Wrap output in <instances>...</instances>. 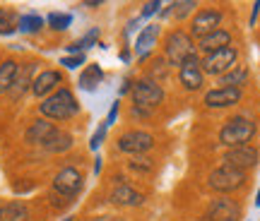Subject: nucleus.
<instances>
[{"label":"nucleus","mask_w":260,"mask_h":221,"mask_svg":"<svg viewBox=\"0 0 260 221\" xmlns=\"http://www.w3.org/2000/svg\"><path fill=\"white\" fill-rule=\"evenodd\" d=\"M87 63V55L84 53H77V55H63L60 58V65H63L65 70H77L80 65Z\"/></svg>","instance_id":"31"},{"label":"nucleus","mask_w":260,"mask_h":221,"mask_svg":"<svg viewBox=\"0 0 260 221\" xmlns=\"http://www.w3.org/2000/svg\"><path fill=\"white\" fill-rule=\"evenodd\" d=\"M178 82L183 92H200L205 84L203 67H178Z\"/></svg>","instance_id":"18"},{"label":"nucleus","mask_w":260,"mask_h":221,"mask_svg":"<svg viewBox=\"0 0 260 221\" xmlns=\"http://www.w3.org/2000/svg\"><path fill=\"white\" fill-rule=\"evenodd\" d=\"M56 132H58V128L51 123V120H46V118L31 120V125L24 130V142H27V144H39V147H44Z\"/></svg>","instance_id":"16"},{"label":"nucleus","mask_w":260,"mask_h":221,"mask_svg":"<svg viewBox=\"0 0 260 221\" xmlns=\"http://www.w3.org/2000/svg\"><path fill=\"white\" fill-rule=\"evenodd\" d=\"M161 8H164V3H159V0H149V3H145V5H142L140 19H149V17H154V15H159V12H161Z\"/></svg>","instance_id":"33"},{"label":"nucleus","mask_w":260,"mask_h":221,"mask_svg":"<svg viewBox=\"0 0 260 221\" xmlns=\"http://www.w3.org/2000/svg\"><path fill=\"white\" fill-rule=\"evenodd\" d=\"M46 24L53 31H65V29H70V24H73V15L70 12H51L46 17Z\"/></svg>","instance_id":"28"},{"label":"nucleus","mask_w":260,"mask_h":221,"mask_svg":"<svg viewBox=\"0 0 260 221\" xmlns=\"http://www.w3.org/2000/svg\"><path fill=\"white\" fill-rule=\"evenodd\" d=\"M70 147H73V135H70V132H63V130H58L56 135L44 144V149L51 152V154H63V152H68Z\"/></svg>","instance_id":"25"},{"label":"nucleus","mask_w":260,"mask_h":221,"mask_svg":"<svg viewBox=\"0 0 260 221\" xmlns=\"http://www.w3.org/2000/svg\"><path fill=\"white\" fill-rule=\"evenodd\" d=\"M154 159L152 157H145V154H140V157H133L128 161V168L130 171H135V173H140V175H147V173H152L154 171Z\"/></svg>","instance_id":"29"},{"label":"nucleus","mask_w":260,"mask_h":221,"mask_svg":"<svg viewBox=\"0 0 260 221\" xmlns=\"http://www.w3.org/2000/svg\"><path fill=\"white\" fill-rule=\"evenodd\" d=\"M255 207H260V190H258V197H255Z\"/></svg>","instance_id":"43"},{"label":"nucleus","mask_w":260,"mask_h":221,"mask_svg":"<svg viewBox=\"0 0 260 221\" xmlns=\"http://www.w3.org/2000/svg\"><path fill=\"white\" fill-rule=\"evenodd\" d=\"M232 46V31L229 29H217L212 34H207V36L198 39L195 41V48H198V53L200 55H210V53H217V51H222V48Z\"/></svg>","instance_id":"15"},{"label":"nucleus","mask_w":260,"mask_h":221,"mask_svg":"<svg viewBox=\"0 0 260 221\" xmlns=\"http://www.w3.org/2000/svg\"><path fill=\"white\" fill-rule=\"evenodd\" d=\"M116 147L123 154H130V157H140V154H147L157 147V139L152 132L147 130H125L123 135H118L116 139Z\"/></svg>","instance_id":"6"},{"label":"nucleus","mask_w":260,"mask_h":221,"mask_svg":"<svg viewBox=\"0 0 260 221\" xmlns=\"http://www.w3.org/2000/svg\"><path fill=\"white\" fill-rule=\"evenodd\" d=\"M222 10H214V8H203L195 12V17L190 19V29H188V34L193 39H203L207 36V34H212V31H217L219 29V24H222Z\"/></svg>","instance_id":"9"},{"label":"nucleus","mask_w":260,"mask_h":221,"mask_svg":"<svg viewBox=\"0 0 260 221\" xmlns=\"http://www.w3.org/2000/svg\"><path fill=\"white\" fill-rule=\"evenodd\" d=\"M133 84H135V80H128V77H125V80H123V87L118 89V94H121V96H125L128 92H133Z\"/></svg>","instance_id":"37"},{"label":"nucleus","mask_w":260,"mask_h":221,"mask_svg":"<svg viewBox=\"0 0 260 221\" xmlns=\"http://www.w3.org/2000/svg\"><path fill=\"white\" fill-rule=\"evenodd\" d=\"M19 15L12 8H0V36H12L17 31Z\"/></svg>","instance_id":"27"},{"label":"nucleus","mask_w":260,"mask_h":221,"mask_svg":"<svg viewBox=\"0 0 260 221\" xmlns=\"http://www.w3.org/2000/svg\"><path fill=\"white\" fill-rule=\"evenodd\" d=\"M133 116H135V118H145V120H147L149 116H152V110H149V108H140V106H133Z\"/></svg>","instance_id":"36"},{"label":"nucleus","mask_w":260,"mask_h":221,"mask_svg":"<svg viewBox=\"0 0 260 221\" xmlns=\"http://www.w3.org/2000/svg\"><path fill=\"white\" fill-rule=\"evenodd\" d=\"M255 137V123L243 116H236V118H229L224 123L219 132H217V139L219 144L226 149H236V147H246L251 139Z\"/></svg>","instance_id":"3"},{"label":"nucleus","mask_w":260,"mask_h":221,"mask_svg":"<svg viewBox=\"0 0 260 221\" xmlns=\"http://www.w3.org/2000/svg\"><path fill=\"white\" fill-rule=\"evenodd\" d=\"M46 24V19L37 15V12H27V15H19V22H17V31L22 34H39L41 29Z\"/></svg>","instance_id":"24"},{"label":"nucleus","mask_w":260,"mask_h":221,"mask_svg":"<svg viewBox=\"0 0 260 221\" xmlns=\"http://www.w3.org/2000/svg\"><path fill=\"white\" fill-rule=\"evenodd\" d=\"M60 84H63V72H60V70H44V72H39L37 77H34L31 94L44 101V99L51 96L56 89H60Z\"/></svg>","instance_id":"14"},{"label":"nucleus","mask_w":260,"mask_h":221,"mask_svg":"<svg viewBox=\"0 0 260 221\" xmlns=\"http://www.w3.org/2000/svg\"><path fill=\"white\" fill-rule=\"evenodd\" d=\"M258 149H253L251 144H246V147H236V149H226V154L222 157V164L224 166H232L236 171H251L258 166Z\"/></svg>","instance_id":"12"},{"label":"nucleus","mask_w":260,"mask_h":221,"mask_svg":"<svg viewBox=\"0 0 260 221\" xmlns=\"http://www.w3.org/2000/svg\"><path fill=\"white\" fill-rule=\"evenodd\" d=\"M51 188H53V195H58V197H63V200H70V202H73V197H77V195L82 193L84 178L75 166H63V168L53 175Z\"/></svg>","instance_id":"7"},{"label":"nucleus","mask_w":260,"mask_h":221,"mask_svg":"<svg viewBox=\"0 0 260 221\" xmlns=\"http://www.w3.org/2000/svg\"><path fill=\"white\" fill-rule=\"evenodd\" d=\"M243 185H246V173L243 171H236L232 166H217L210 171L207 175V188L212 190V193H219V195H226L229 193H236V190H241Z\"/></svg>","instance_id":"4"},{"label":"nucleus","mask_w":260,"mask_h":221,"mask_svg":"<svg viewBox=\"0 0 260 221\" xmlns=\"http://www.w3.org/2000/svg\"><path fill=\"white\" fill-rule=\"evenodd\" d=\"M169 8H171V15L176 17V22H183L193 12V8H198V3L195 0H188V3H169Z\"/></svg>","instance_id":"30"},{"label":"nucleus","mask_w":260,"mask_h":221,"mask_svg":"<svg viewBox=\"0 0 260 221\" xmlns=\"http://www.w3.org/2000/svg\"><path fill=\"white\" fill-rule=\"evenodd\" d=\"M39 113H41V118L46 120L63 123V120H70L80 113V101L73 94V89L60 87V89H56L51 96H46L44 101L39 103Z\"/></svg>","instance_id":"1"},{"label":"nucleus","mask_w":260,"mask_h":221,"mask_svg":"<svg viewBox=\"0 0 260 221\" xmlns=\"http://www.w3.org/2000/svg\"><path fill=\"white\" fill-rule=\"evenodd\" d=\"M0 221H3V202H0Z\"/></svg>","instance_id":"44"},{"label":"nucleus","mask_w":260,"mask_h":221,"mask_svg":"<svg viewBox=\"0 0 260 221\" xmlns=\"http://www.w3.org/2000/svg\"><path fill=\"white\" fill-rule=\"evenodd\" d=\"M118 58H121V60H123V63H130V60H133V53H130V51H128V48H123V51H121V53H118Z\"/></svg>","instance_id":"39"},{"label":"nucleus","mask_w":260,"mask_h":221,"mask_svg":"<svg viewBox=\"0 0 260 221\" xmlns=\"http://www.w3.org/2000/svg\"><path fill=\"white\" fill-rule=\"evenodd\" d=\"M241 219V207L232 197H214L205 209V221H239Z\"/></svg>","instance_id":"10"},{"label":"nucleus","mask_w":260,"mask_h":221,"mask_svg":"<svg viewBox=\"0 0 260 221\" xmlns=\"http://www.w3.org/2000/svg\"><path fill=\"white\" fill-rule=\"evenodd\" d=\"M65 221H73V219H65Z\"/></svg>","instance_id":"45"},{"label":"nucleus","mask_w":260,"mask_h":221,"mask_svg":"<svg viewBox=\"0 0 260 221\" xmlns=\"http://www.w3.org/2000/svg\"><path fill=\"white\" fill-rule=\"evenodd\" d=\"M106 132H109V125H106V123H102V125L96 128V132L92 135V139H89V149H92V152H96V149L104 144V139H106Z\"/></svg>","instance_id":"34"},{"label":"nucleus","mask_w":260,"mask_h":221,"mask_svg":"<svg viewBox=\"0 0 260 221\" xmlns=\"http://www.w3.org/2000/svg\"><path fill=\"white\" fill-rule=\"evenodd\" d=\"M258 154H260V149H258Z\"/></svg>","instance_id":"46"},{"label":"nucleus","mask_w":260,"mask_h":221,"mask_svg":"<svg viewBox=\"0 0 260 221\" xmlns=\"http://www.w3.org/2000/svg\"><path fill=\"white\" fill-rule=\"evenodd\" d=\"M94 221H125L123 216H96Z\"/></svg>","instance_id":"41"},{"label":"nucleus","mask_w":260,"mask_h":221,"mask_svg":"<svg viewBox=\"0 0 260 221\" xmlns=\"http://www.w3.org/2000/svg\"><path fill=\"white\" fill-rule=\"evenodd\" d=\"M102 161H104V159L102 157H96V159H94V175H99V173H102Z\"/></svg>","instance_id":"40"},{"label":"nucleus","mask_w":260,"mask_h":221,"mask_svg":"<svg viewBox=\"0 0 260 221\" xmlns=\"http://www.w3.org/2000/svg\"><path fill=\"white\" fill-rule=\"evenodd\" d=\"M157 77V84L169 80V63L167 60H154L152 63V80Z\"/></svg>","instance_id":"32"},{"label":"nucleus","mask_w":260,"mask_h":221,"mask_svg":"<svg viewBox=\"0 0 260 221\" xmlns=\"http://www.w3.org/2000/svg\"><path fill=\"white\" fill-rule=\"evenodd\" d=\"M195 53H198L195 41L186 29H171L167 34V39H164V60L169 63V67H181L183 60H188Z\"/></svg>","instance_id":"2"},{"label":"nucleus","mask_w":260,"mask_h":221,"mask_svg":"<svg viewBox=\"0 0 260 221\" xmlns=\"http://www.w3.org/2000/svg\"><path fill=\"white\" fill-rule=\"evenodd\" d=\"M84 8H99L102 5V0H92V3H82Z\"/></svg>","instance_id":"42"},{"label":"nucleus","mask_w":260,"mask_h":221,"mask_svg":"<svg viewBox=\"0 0 260 221\" xmlns=\"http://www.w3.org/2000/svg\"><path fill=\"white\" fill-rule=\"evenodd\" d=\"M243 99V89H229V87H214L205 94L203 103L207 108H232Z\"/></svg>","instance_id":"13"},{"label":"nucleus","mask_w":260,"mask_h":221,"mask_svg":"<svg viewBox=\"0 0 260 221\" xmlns=\"http://www.w3.org/2000/svg\"><path fill=\"white\" fill-rule=\"evenodd\" d=\"M106 200L116 204V207H123V209H135V207H142L147 202V197L128 183H113V188L106 195Z\"/></svg>","instance_id":"11"},{"label":"nucleus","mask_w":260,"mask_h":221,"mask_svg":"<svg viewBox=\"0 0 260 221\" xmlns=\"http://www.w3.org/2000/svg\"><path fill=\"white\" fill-rule=\"evenodd\" d=\"M3 221H29V207L24 200H10L3 204Z\"/></svg>","instance_id":"22"},{"label":"nucleus","mask_w":260,"mask_h":221,"mask_svg":"<svg viewBox=\"0 0 260 221\" xmlns=\"http://www.w3.org/2000/svg\"><path fill=\"white\" fill-rule=\"evenodd\" d=\"M37 70H39L37 63L19 65L17 80H15V84H12V89L8 92V96L12 99V101H19L27 92H31V84H34V75H37Z\"/></svg>","instance_id":"17"},{"label":"nucleus","mask_w":260,"mask_h":221,"mask_svg":"<svg viewBox=\"0 0 260 221\" xmlns=\"http://www.w3.org/2000/svg\"><path fill=\"white\" fill-rule=\"evenodd\" d=\"M96 41H99V27H94V29H89L84 36H80L75 44H70L68 46V55H77V53H84L87 48H92V46H96Z\"/></svg>","instance_id":"26"},{"label":"nucleus","mask_w":260,"mask_h":221,"mask_svg":"<svg viewBox=\"0 0 260 221\" xmlns=\"http://www.w3.org/2000/svg\"><path fill=\"white\" fill-rule=\"evenodd\" d=\"M258 15H260V0H255L253 3V12H251V27L258 22Z\"/></svg>","instance_id":"38"},{"label":"nucleus","mask_w":260,"mask_h":221,"mask_svg":"<svg viewBox=\"0 0 260 221\" xmlns=\"http://www.w3.org/2000/svg\"><path fill=\"white\" fill-rule=\"evenodd\" d=\"M248 82V67L246 65H236L234 70L219 77V87H229V89H241L243 84Z\"/></svg>","instance_id":"21"},{"label":"nucleus","mask_w":260,"mask_h":221,"mask_svg":"<svg viewBox=\"0 0 260 221\" xmlns=\"http://www.w3.org/2000/svg\"><path fill=\"white\" fill-rule=\"evenodd\" d=\"M236 60H239V48L236 46H226L217 53L203 55V75H210V77H222L229 70L236 67Z\"/></svg>","instance_id":"8"},{"label":"nucleus","mask_w":260,"mask_h":221,"mask_svg":"<svg viewBox=\"0 0 260 221\" xmlns=\"http://www.w3.org/2000/svg\"><path fill=\"white\" fill-rule=\"evenodd\" d=\"M157 36H159V27L157 24H147V27L142 29L138 34V41H135V51H138V55L147 53L149 48L157 44Z\"/></svg>","instance_id":"23"},{"label":"nucleus","mask_w":260,"mask_h":221,"mask_svg":"<svg viewBox=\"0 0 260 221\" xmlns=\"http://www.w3.org/2000/svg\"><path fill=\"white\" fill-rule=\"evenodd\" d=\"M164 87L157 84V80L152 77H142V80H135L133 84V92H130V99H133V106H140V108H149L154 110L157 106L164 103Z\"/></svg>","instance_id":"5"},{"label":"nucleus","mask_w":260,"mask_h":221,"mask_svg":"<svg viewBox=\"0 0 260 221\" xmlns=\"http://www.w3.org/2000/svg\"><path fill=\"white\" fill-rule=\"evenodd\" d=\"M17 72H19V63L15 58H8V60L0 63V96L12 89V84L17 80Z\"/></svg>","instance_id":"20"},{"label":"nucleus","mask_w":260,"mask_h":221,"mask_svg":"<svg viewBox=\"0 0 260 221\" xmlns=\"http://www.w3.org/2000/svg\"><path fill=\"white\" fill-rule=\"evenodd\" d=\"M102 82H104V70H102V65H99V63H89L82 70L80 80H77L80 89H84V92H94V89H96Z\"/></svg>","instance_id":"19"},{"label":"nucleus","mask_w":260,"mask_h":221,"mask_svg":"<svg viewBox=\"0 0 260 221\" xmlns=\"http://www.w3.org/2000/svg\"><path fill=\"white\" fill-rule=\"evenodd\" d=\"M118 108H121V101H113L111 103V110H109V116H106V120H104L109 128H111L113 123H116V118H118Z\"/></svg>","instance_id":"35"}]
</instances>
